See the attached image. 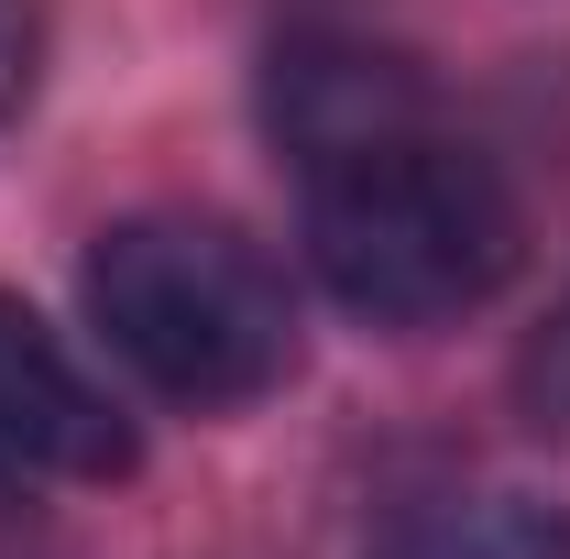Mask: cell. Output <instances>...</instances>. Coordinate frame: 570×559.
<instances>
[{
  "label": "cell",
  "mask_w": 570,
  "mask_h": 559,
  "mask_svg": "<svg viewBox=\"0 0 570 559\" xmlns=\"http://www.w3.org/2000/svg\"><path fill=\"white\" fill-rule=\"evenodd\" d=\"M527 253V219L483 154L395 133L307 176V264L373 330H450L494 307Z\"/></svg>",
  "instance_id": "obj_1"
},
{
  "label": "cell",
  "mask_w": 570,
  "mask_h": 559,
  "mask_svg": "<svg viewBox=\"0 0 570 559\" xmlns=\"http://www.w3.org/2000/svg\"><path fill=\"white\" fill-rule=\"evenodd\" d=\"M88 318L165 406H253L296 373V296L285 275L198 209H142L88 242Z\"/></svg>",
  "instance_id": "obj_2"
},
{
  "label": "cell",
  "mask_w": 570,
  "mask_h": 559,
  "mask_svg": "<svg viewBox=\"0 0 570 559\" xmlns=\"http://www.w3.org/2000/svg\"><path fill=\"white\" fill-rule=\"evenodd\" d=\"M264 133L296 154V176L341 165V154H373L395 133H428V88L406 56L384 45H352V33H296L264 67Z\"/></svg>",
  "instance_id": "obj_3"
},
{
  "label": "cell",
  "mask_w": 570,
  "mask_h": 559,
  "mask_svg": "<svg viewBox=\"0 0 570 559\" xmlns=\"http://www.w3.org/2000/svg\"><path fill=\"white\" fill-rule=\"evenodd\" d=\"M0 461L11 472H67V483H121L142 461L132 418L77 373V351L22 296H0Z\"/></svg>",
  "instance_id": "obj_4"
},
{
  "label": "cell",
  "mask_w": 570,
  "mask_h": 559,
  "mask_svg": "<svg viewBox=\"0 0 570 559\" xmlns=\"http://www.w3.org/2000/svg\"><path fill=\"white\" fill-rule=\"evenodd\" d=\"M362 559H570V516L538 504V493H504V483L417 493L406 516H384V538Z\"/></svg>",
  "instance_id": "obj_5"
},
{
  "label": "cell",
  "mask_w": 570,
  "mask_h": 559,
  "mask_svg": "<svg viewBox=\"0 0 570 559\" xmlns=\"http://www.w3.org/2000/svg\"><path fill=\"white\" fill-rule=\"evenodd\" d=\"M515 418L538 428V439H570V296L515 351Z\"/></svg>",
  "instance_id": "obj_6"
},
{
  "label": "cell",
  "mask_w": 570,
  "mask_h": 559,
  "mask_svg": "<svg viewBox=\"0 0 570 559\" xmlns=\"http://www.w3.org/2000/svg\"><path fill=\"white\" fill-rule=\"evenodd\" d=\"M11 88H22V11L0 0V110H11Z\"/></svg>",
  "instance_id": "obj_7"
},
{
  "label": "cell",
  "mask_w": 570,
  "mask_h": 559,
  "mask_svg": "<svg viewBox=\"0 0 570 559\" xmlns=\"http://www.w3.org/2000/svg\"><path fill=\"white\" fill-rule=\"evenodd\" d=\"M11 483H22V472H11V461H0V493H11Z\"/></svg>",
  "instance_id": "obj_8"
}]
</instances>
